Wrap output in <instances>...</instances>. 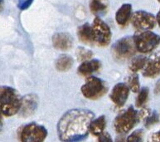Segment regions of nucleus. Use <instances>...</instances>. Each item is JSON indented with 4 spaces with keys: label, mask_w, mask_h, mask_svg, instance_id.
<instances>
[{
    "label": "nucleus",
    "mask_w": 160,
    "mask_h": 142,
    "mask_svg": "<svg viewBox=\"0 0 160 142\" xmlns=\"http://www.w3.org/2000/svg\"><path fill=\"white\" fill-rule=\"evenodd\" d=\"M126 142H143V130H137L129 135Z\"/></svg>",
    "instance_id": "nucleus-24"
},
{
    "label": "nucleus",
    "mask_w": 160,
    "mask_h": 142,
    "mask_svg": "<svg viewBox=\"0 0 160 142\" xmlns=\"http://www.w3.org/2000/svg\"><path fill=\"white\" fill-rule=\"evenodd\" d=\"M53 47L58 50L67 51L73 45V38L69 33H58L52 37Z\"/></svg>",
    "instance_id": "nucleus-13"
},
{
    "label": "nucleus",
    "mask_w": 160,
    "mask_h": 142,
    "mask_svg": "<svg viewBox=\"0 0 160 142\" xmlns=\"http://www.w3.org/2000/svg\"><path fill=\"white\" fill-rule=\"evenodd\" d=\"M160 74V52L155 53L148 58L143 68V75L146 77H154Z\"/></svg>",
    "instance_id": "nucleus-12"
},
{
    "label": "nucleus",
    "mask_w": 160,
    "mask_h": 142,
    "mask_svg": "<svg viewBox=\"0 0 160 142\" xmlns=\"http://www.w3.org/2000/svg\"><path fill=\"white\" fill-rule=\"evenodd\" d=\"M2 114L0 112V132L2 131V126H3V122H2Z\"/></svg>",
    "instance_id": "nucleus-30"
},
{
    "label": "nucleus",
    "mask_w": 160,
    "mask_h": 142,
    "mask_svg": "<svg viewBox=\"0 0 160 142\" xmlns=\"http://www.w3.org/2000/svg\"><path fill=\"white\" fill-rule=\"evenodd\" d=\"M132 6L129 3H124L118 9L115 14V19L119 25L124 26L131 17Z\"/></svg>",
    "instance_id": "nucleus-15"
},
{
    "label": "nucleus",
    "mask_w": 160,
    "mask_h": 142,
    "mask_svg": "<svg viewBox=\"0 0 160 142\" xmlns=\"http://www.w3.org/2000/svg\"><path fill=\"white\" fill-rule=\"evenodd\" d=\"M147 58L143 56L136 57L132 59L131 63L129 64V69L133 72H137L138 71L143 69L146 65L147 63Z\"/></svg>",
    "instance_id": "nucleus-20"
},
{
    "label": "nucleus",
    "mask_w": 160,
    "mask_h": 142,
    "mask_svg": "<svg viewBox=\"0 0 160 142\" xmlns=\"http://www.w3.org/2000/svg\"><path fill=\"white\" fill-rule=\"evenodd\" d=\"M133 26L138 31H147L155 27L156 18L146 11H136L131 17Z\"/></svg>",
    "instance_id": "nucleus-9"
},
{
    "label": "nucleus",
    "mask_w": 160,
    "mask_h": 142,
    "mask_svg": "<svg viewBox=\"0 0 160 142\" xmlns=\"http://www.w3.org/2000/svg\"><path fill=\"white\" fill-rule=\"evenodd\" d=\"M48 135L44 126L37 123H29L21 128L19 140L21 142H43Z\"/></svg>",
    "instance_id": "nucleus-6"
},
{
    "label": "nucleus",
    "mask_w": 160,
    "mask_h": 142,
    "mask_svg": "<svg viewBox=\"0 0 160 142\" xmlns=\"http://www.w3.org/2000/svg\"><path fill=\"white\" fill-rule=\"evenodd\" d=\"M134 41L136 49L142 53L153 51L160 43V36L150 31H139L134 34Z\"/></svg>",
    "instance_id": "nucleus-4"
},
{
    "label": "nucleus",
    "mask_w": 160,
    "mask_h": 142,
    "mask_svg": "<svg viewBox=\"0 0 160 142\" xmlns=\"http://www.w3.org/2000/svg\"><path fill=\"white\" fill-rule=\"evenodd\" d=\"M148 97V87H143L139 91V93L138 95V97L136 99V106L138 107H141L145 104Z\"/></svg>",
    "instance_id": "nucleus-22"
},
{
    "label": "nucleus",
    "mask_w": 160,
    "mask_h": 142,
    "mask_svg": "<svg viewBox=\"0 0 160 142\" xmlns=\"http://www.w3.org/2000/svg\"><path fill=\"white\" fill-rule=\"evenodd\" d=\"M144 115V112H138L133 106L129 108L116 116L114 121V127L115 131L119 134H125L132 130L140 117Z\"/></svg>",
    "instance_id": "nucleus-3"
},
{
    "label": "nucleus",
    "mask_w": 160,
    "mask_h": 142,
    "mask_svg": "<svg viewBox=\"0 0 160 142\" xmlns=\"http://www.w3.org/2000/svg\"><path fill=\"white\" fill-rule=\"evenodd\" d=\"M73 59L68 55H62L56 61V68L60 72H67L72 68L73 65Z\"/></svg>",
    "instance_id": "nucleus-19"
},
{
    "label": "nucleus",
    "mask_w": 160,
    "mask_h": 142,
    "mask_svg": "<svg viewBox=\"0 0 160 142\" xmlns=\"http://www.w3.org/2000/svg\"><path fill=\"white\" fill-rule=\"evenodd\" d=\"M116 142H124V139L123 136L121 137H118L117 140H116Z\"/></svg>",
    "instance_id": "nucleus-32"
},
{
    "label": "nucleus",
    "mask_w": 160,
    "mask_h": 142,
    "mask_svg": "<svg viewBox=\"0 0 160 142\" xmlns=\"http://www.w3.org/2000/svg\"><path fill=\"white\" fill-rule=\"evenodd\" d=\"M101 63L97 59H90L85 61L79 66L77 72L81 76H88L100 69Z\"/></svg>",
    "instance_id": "nucleus-14"
},
{
    "label": "nucleus",
    "mask_w": 160,
    "mask_h": 142,
    "mask_svg": "<svg viewBox=\"0 0 160 142\" xmlns=\"http://www.w3.org/2000/svg\"><path fill=\"white\" fill-rule=\"evenodd\" d=\"M91 28L93 33L94 43L102 47L106 46L110 43L111 40V31L110 27L102 19H100L99 17H96L92 23Z\"/></svg>",
    "instance_id": "nucleus-8"
},
{
    "label": "nucleus",
    "mask_w": 160,
    "mask_h": 142,
    "mask_svg": "<svg viewBox=\"0 0 160 142\" xmlns=\"http://www.w3.org/2000/svg\"><path fill=\"white\" fill-rule=\"evenodd\" d=\"M149 142H160V130L151 135Z\"/></svg>",
    "instance_id": "nucleus-28"
},
{
    "label": "nucleus",
    "mask_w": 160,
    "mask_h": 142,
    "mask_svg": "<svg viewBox=\"0 0 160 142\" xmlns=\"http://www.w3.org/2000/svg\"><path fill=\"white\" fill-rule=\"evenodd\" d=\"M78 38L82 43L86 44H91L94 43L92 28L89 23H84L78 28L77 30Z\"/></svg>",
    "instance_id": "nucleus-16"
},
{
    "label": "nucleus",
    "mask_w": 160,
    "mask_h": 142,
    "mask_svg": "<svg viewBox=\"0 0 160 142\" xmlns=\"http://www.w3.org/2000/svg\"><path fill=\"white\" fill-rule=\"evenodd\" d=\"M22 98L14 88L7 86L0 87V112L5 116L17 114L21 107Z\"/></svg>",
    "instance_id": "nucleus-2"
},
{
    "label": "nucleus",
    "mask_w": 160,
    "mask_h": 142,
    "mask_svg": "<svg viewBox=\"0 0 160 142\" xmlns=\"http://www.w3.org/2000/svg\"><path fill=\"white\" fill-rule=\"evenodd\" d=\"M33 2V0H19L18 3V7L21 10H25L28 8Z\"/></svg>",
    "instance_id": "nucleus-26"
},
{
    "label": "nucleus",
    "mask_w": 160,
    "mask_h": 142,
    "mask_svg": "<svg viewBox=\"0 0 160 142\" xmlns=\"http://www.w3.org/2000/svg\"><path fill=\"white\" fill-rule=\"evenodd\" d=\"M109 0H91L90 9L95 15H103L108 11Z\"/></svg>",
    "instance_id": "nucleus-17"
},
{
    "label": "nucleus",
    "mask_w": 160,
    "mask_h": 142,
    "mask_svg": "<svg viewBox=\"0 0 160 142\" xmlns=\"http://www.w3.org/2000/svg\"><path fill=\"white\" fill-rule=\"evenodd\" d=\"M158 2H160V0H158Z\"/></svg>",
    "instance_id": "nucleus-34"
},
{
    "label": "nucleus",
    "mask_w": 160,
    "mask_h": 142,
    "mask_svg": "<svg viewBox=\"0 0 160 142\" xmlns=\"http://www.w3.org/2000/svg\"><path fill=\"white\" fill-rule=\"evenodd\" d=\"M38 99L36 95L28 94L22 98L21 107H20V114L22 116L27 117L32 115L38 108Z\"/></svg>",
    "instance_id": "nucleus-11"
},
{
    "label": "nucleus",
    "mask_w": 160,
    "mask_h": 142,
    "mask_svg": "<svg viewBox=\"0 0 160 142\" xmlns=\"http://www.w3.org/2000/svg\"><path fill=\"white\" fill-rule=\"evenodd\" d=\"M154 92H155V94H159L160 93V80L158 81V82L156 83L155 88H154Z\"/></svg>",
    "instance_id": "nucleus-29"
},
{
    "label": "nucleus",
    "mask_w": 160,
    "mask_h": 142,
    "mask_svg": "<svg viewBox=\"0 0 160 142\" xmlns=\"http://www.w3.org/2000/svg\"><path fill=\"white\" fill-rule=\"evenodd\" d=\"M105 125H106V120L105 116H101L91 121L90 125V131L94 135H100L105 130Z\"/></svg>",
    "instance_id": "nucleus-18"
},
{
    "label": "nucleus",
    "mask_w": 160,
    "mask_h": 142,
    "mask_svg": "<svg viewBox=\"0 0 160 142\" xmlns=\"http://www.w3.org/2000/svg\"><path fill=\"white\" fill-rule=\"evenodd\" d=\"M94 113L86 109H72L62 116L58 124L59 139L63 142H79L86 139Z\"/></svg>",
    "instance_id": "nucleus-1"
},
{
    "label": "nucleus",
    "mask_w": 160,
    "mask_h": 142,
    "mask_svg": "<svg viewBox=\"0 0 160 142\" xmlns=\"http://www.w3.org/2000/svg\"><path fill=\"white\" fill-rule=\"evenodd\" d=\"M129 93V87L125 83H117L113 87L110 99L119 107H121L125 104Z\"/></svg>",
    "instance_id": "nucleus-10"
},
{
    "label": "nucleus",
    "mask_w": 160,
    "mask_h": 142,
    "mask_svg": "<svg viewBox=\"0 0 160 142\" xmlns=\"http://www.w3.org/2000/svg\"><path fill=\"white\" fill-rule=\"evenodd\" d=\"M3 8V0H0V12L2 10Z\"/></svg>",
    "instance_id": "nucleus-33"
},
{
    "label": "nucleus",
    "mask_w": 160,
    "mask_h": 142,
    "mask_svg": "<svg viewBox=\"0 0 160 142\" xmlns=\"http://www.w3.org/2000/svg\"><path fill=\"white\" fill-rule=\"evenodd\" d=\"M98 140L97 142H113L112 138L110 135L109 133H104L100 134V135H98Z\"/></svg>",
    "instance_id": "nucleus-27"
},
{
    "label": "nucleus",
    "mask_w": 160,
    "mask_h": 142,
    "mask_svg": "<svg viewBox=\"0 0 160 142\" xmlns=\"http://www.w3.org/2000/svg\"><path fill=\"white\" fill-rule=\"evenodd\" d=\"M135 50L137 49L134 38L125 37L115 42L112 47V54L115 60L124 62L132 58L135 53Z\"/></svg>",
    "instance_id": "nucleus-5"
},
{
    "label": "nucleus",
    "mask_w": 160,
    "mask_h": 142,
    "mask_svg": "<svg viewBox=\"0 0 160 142\" xmlns=\"http://www.w3.org/2000/svg\"><path fill=\"white\" fill-rule=\"evenodd\" d=\"M77 56L79 61H88L93 57V53L85 48H78L77 50Z\"/></svg>",
    "instance_id": "nucleus-21"
},
{
    "label": "nucleus",
    "mask_w": 160,
    "mask_h": 142,
    "mask_svg": "<svg viewBox=\"0 0 160 142\" xmlns=\"http://www.w3.org/2000/svg\"><path fill=\"white\" fill-rule=\"evenodd\" d=\"M107 87L102 80L96 77H87L85 84L81 87V92L85 97L96 100L106 93Z\"/></svg>",
    "instance_id": "nucleus-7"
},
{
    "label": "nucleus",
    "mask_w": 160,
    "mask_h": 142,
    "mask_svg": "<svg viewBox=\"0 0 160 142\" xmlns=\"http://www.w3.org/2000/svg\"><path fill=\"white\" fill-rule=\"evenodd\" d=\"M156 20H157V23H158V24L160 26V9L158 11L157 16H156Z\"/></svg>",
    "instance_id": "nucleus-31"
},
{
    "label": "nucleus",
    "mask_w": 160,
    "mask_h": 142,
    "mask_svg": "<svg viewBox=\"0 0 160 142\" xmlns=\"http://www.w3.org/2000/svg\"><path fill=\"white\" fill-rule=\"evenodd\" d=\"M129 89L131 90L132 92H138L139 91V77L137 75H133L129 77Z\"/></svg>",
    "instance_id": "nucleus-23"
},
{
    "label": "nucleus",
    "mask_w": 160,
    "mask_h": 142,
    "mask_svg": "<svg viewBox=\"0 0 160 142\" xmlns=\"http://www.w3.org/2000/svg\"><path fill=\"white\" fill-rule=\"evenodd\" d=\"M158 121V115L156 111H153V113L149 115L148 116H147L145 121V126L146 127H150L152 125H153L154 124Z\"/></svg>",
    "instance_id": "nucleus-25"
}]
</instances>
